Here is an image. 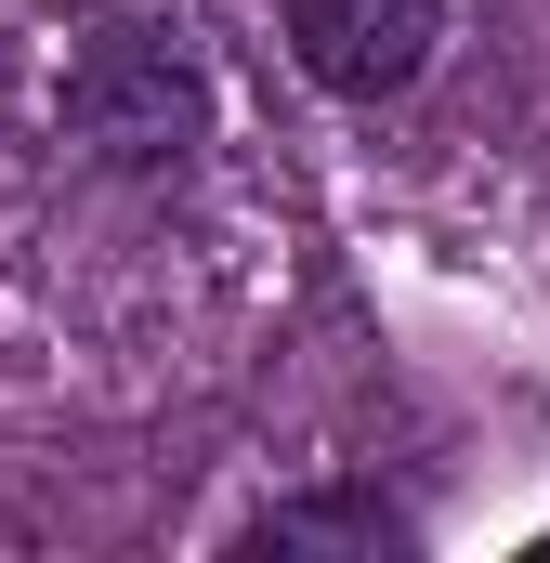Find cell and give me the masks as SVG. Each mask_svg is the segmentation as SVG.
I'll return each mask as SVG.
<instances>
[{
  "mask_svg": "<svg viewBox=\"0 0 550 563\" xmlns=\"http://www.w3.org/2000/svg\"><path fill=\"white\" fill-rule=\"evenodd\" d=\"M66 132L92 144L106 170H184L197 132H210V79L184 53V26L157 13H106L66 66Z\"/></svg>",
  "mask_w": 550,
  "mask_h": 563,
  "instance_id": "cell-1",
  "label": "cell"
},
{
  "mask_svg": "<svg viewBox=\"0 0 550 563\" xmlns=\"http://www.w3.org/2000/svg\"><path fill=\"white\" fill-rule=\"evenodd\" d=\"M446 40V0H288V53L341 106H394Z\"/></svg>",
  "mask_w": 550,
  "mask_h": 563,
  "instance_id": "cell-2",
  "label": "cell"
},
{
  "mask_svg": "<svg viewBox=\"0 0 550 563\" xmlns=\"http://www.w3.org/2000/svg\"><path fill=\"white\" fill-rule=\"evenodd\" d=\"M419 525L381 498V485H315V498H275L250 525V551H407Z\"/></svg>",
  "mask_w": 550,
  "mask_h": 563,
  "instance_id": "cell-3",
  "label": "cell"
}]
</instances>
